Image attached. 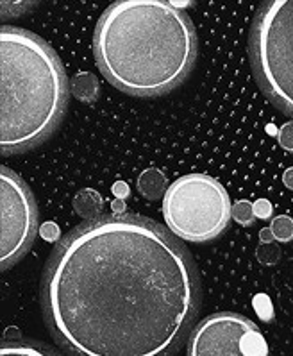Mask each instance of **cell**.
Here are the masks:
<instances>
[{
    "label": "cell",
    "mask_w": 293,
    "mask_h": 356,
    "mask_svg": "<svg viewBox=\"0 0 293 356\" xmlns=\"http://www.w3.org/2000/svg\"><path fill=\"white\" fill-rule=\"evenodd\" d=\"M2 154L29 151L59 126L68 106V79L61 59L38 34L20 27L0 31Z\"/></svg>",
    "instance_id": "3"
},
{
    "label": "cell",
    "mask_w": 293,
    "mask_h": 356,
    "mask_svg": "<svg viewBox=\"0 0 293 356\" xmlns=\"http://www.w3.org/2000/svg\"><path fill=\"white\" fill-rule=\"evenodd\" d=\"M76 210L83 217H95L101 210V197L92 190H86V192L79 193V197L76 199Z\"/></svg>",
    "instance_id": "11"
},
{
    "label": "cell",
    "mask_w": 293,
    "mask_h": 356,
    "mask_svg": "<svg viewBox=\"0 0 293 356\" xmlns=\"http://www.w3.org/2000/svg\"><path fill=\"white\" fill-rule=\"evenodd\" d=\"M188 356H268V346L251 318L222 312L193 327Z\"/></svg>",
    "instance_id": "7"
},
{
    "label": "cell",
    "mask_w": 293,
    "mask_h": 356,
    "mask_svg": "<svg viewBox=\"0 0 293 356\" xmlns=\"http://www.w3.org/2000/svg\"><path fill=\"white\" fill-rule=\"evenodd\" d=\"M93 52L115 88L158 97L188 77L197 58V34L188 15L170 2L122 0L97 22Z\"/></svg>",
    "instance_id": "2"
},
{
    "label": "cell",
    "mask_w": 293,
    "mask_h": 356,
    "mask_svg": "<svg viewBox=\"0 0 293 356\" xmlns=\"http://www.w3.org/2000/svg\"><path fill=\"white\" fill-rule=\"evenodd\" d=\"M251 59L261 90L293 117V0L261 6L251 31Z\"/></svg>",
    "instance_id": "4"
},
{
    "label": "cell",
    "mask_w": 293,
    "mask_h": 356,
    "mask_svg": "<svg viewBox=\"0 0 293 356\" xmlns=\"http://www.w3.org/2000/svg\"><path fill=\"white\" fill-rule=\"evenodd\" d=\"M233 218H235L236 222L243 224V226H249V224L256 220L254 206L249 204L247 201H238L233 206Z\"/></svg>",
    "instance_id": "13"
},
{
    "label": "cell",
    "mask_w": 293,
    "mask_h": 356,
    "mask_svg": "<svg viewBox=\"0 0 293 356\" xmlns=\"http://www.w3.org/2000/svg\"><path fill=\"white\" fill-rule=\"evenodd\" d=\"M277 140L286 151H293V120L286 122L285 126L279 129V134H277Z\"/></svg>",
    "instance_id": "14"
},
{
    "label": "cell",
    "mask_w": 293,
    "mask_h": 356,
    "mask_svg": "<svg viewBox=\"0 0 293 356\" xmlns=\"http://www.w3.org/2000/svg\"><path fill=\"white\" fill-rule=\"evenodd\" d=\"M163 217L174 236L204 243L227 229L233 206L227 190L215 177L186 174L165 192Z\"/></svg>",
    "instance_id": "5"
},
{
    "label": "cell",
    "mask_w": 293,
    "mask_h": 356,
    "mask_svg": "<svg viewBox=\"0 0 293 356\" xmlns=\"http://www.w3.org/2000/svg\"><path fill=\"white\" fill-rule=\"evenodd\" d=\"M0 261L4 270L22 260L33 245L38 229V208L26 181L6 167L0 174Z\"/></svg>",
    "instance_id": "6"
},
{
    "label": "cell",
    "mask_w": 293,
    "mask_h": 356,
    "mask_svg": "<svg viewBox=\"0 0 293 356\" xmlns=\"http://www.w3.org/2000/svg\"><path fill=\"white\" fill-rule=\"evenodd\" d=\"M201 281L192 256L140 215L90 218L52 251L42 308L72 356H170L197 317Z\"/></svg>",
    "instance_id": "1"
},
{
    "label": "cell",
    "mask_w": 293,
    "mask_h": 356,
    "mask_svg": "<svg viewBox=\"0 0 293 356\" xmlns=\"http://www.w3.org/2000/svg\"><path fill=\"white\" fill-rule=\"evenodd\" d=\"M258 256L263 264H276L279 260V251H277V248H274L272 243H263L258 249Z\"/></svg>",
    "instance_id": "15"
},
{
    "label": "cell",
    "mask_w": 293,
    "mask_h": 356,
    "mask_svg": "<svg viewBox=\"0 0 293 356\" xmlns=\"http://www.w3.org/2000/svg\"><path fill=\"white\" fill-rule=\"evenodd\" d=\"M270 229H272L274 236L279 242L286 243L290 240H293V220L290 217H286V215H279V217L274 218Z\"/></svg>",
    "instance_id": "12"
},
{
    "label": "cell",
    "mask_w": 293,
    "mask_h": 356,
    "mask_svg": "<svg viewBox=\"0 0 293 356\" xmlns=\"http://www.w3.org/2000/svg\"><path fill=\"white\" fill-rule=\"evenodd\" d=\"M165 186H167L165 176L161 174L160 170H156V168L145 170L142 176L138 177V188L146 199L161 197V193H163Z\"/></svg>",
    "instance_id": "9"
},
{
    "label": "cell",
    "mask_w": 293,
    "mask_h": 356,
    "mask_svg": "<svg viewBox=\"0 0 293 356\" xmlns=\"http://www.w3.org/2000/svg\"><path fill=\"white\" fill-rule=\"evenodd\" d=\"M254 213L256 217H260V218H270L272 217V204L268 201H258L254 204Z\"/></svg>",
    "instance_id": "16"
},
{
    "label": "cell",
    "mask_w": 293,
    "mask_h": 356,
    "mask_svg": "<svg viewBox=\"0 0 293 356\" xmlns=\"http://www.w3.org/2000/svg\"><path fill=\"white\" fill-rule=\"evenodd\" d=\"M72 90H74V95L86 104H93L99 99V83H97L95 76L86 74V72H81L74 79Z\"/></svg>",
    "instance_id": "10"
},
{
    "label": "cell",
    "mask_w": 293,
    "mask_h": 356,
    "mask_svg": "<svg viewBox=\"0 0 293 356\" xmlns=\"http://www.w3.org/2000/svg\"><path fill=\"white\" fill-rule=\"evenodd\" d=\"M285 185L288 186L290 190H293V168H290L285 174Z\"/></svg>",
    "instance_id": "18"
},
{
    "label": "cell",
    "mask_w": 293,
    "mask_h": 356,
    "mask_svg": "<svg viewBox=\"0 0 293 356\" xmlns=\"http://www.w3.org/2000/svg\"><path fill=\"white\" fill-rule=\"evenodd\" d=\"M260 238H261V242H263V243H272L274 240H276V236H274L272 229H263L260 233Z\"/></svg>",
    "instance_id": "17"
},
{
    "label": "cell",
    "mask_w": 293,
    "mask_h": 356,
    "mask_svg": "<svg viewBox=\"0 0 293 356\" xmlns=\"http://www.w3.org/2000/svg\"><path fill=\"white\" fill-rule=\"evenodd\" d=\"M0 356H61L49 346L34 340H8L2 343Z\"/></svg>",
    "instance_id": "8"
}]
</instances>
